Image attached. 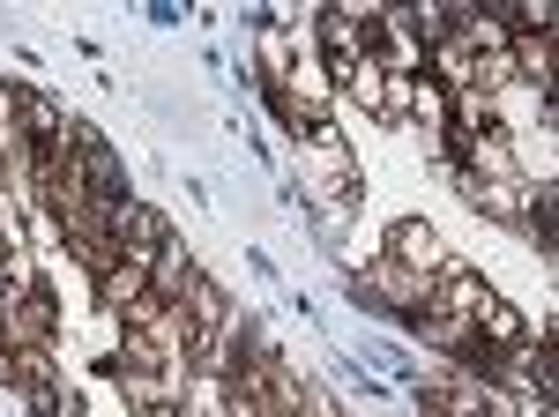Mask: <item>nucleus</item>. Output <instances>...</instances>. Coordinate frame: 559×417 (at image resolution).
I'll list each match as a JSON object with an SVG mask.
<instances>
[{"mask_svg": "<svg viewBox=\"0 0 559 417\" xmlns=\"http://www.w3.org/2000/svg\"><path fill=\"white\" fill-rule=\"evenodd\" d=\"M395 261H411V269H432V261H440L426 224H395Z\"/></svg>", "mask_w": 559, "mask_h": 417, "instance_id": "nucleus-1", "label": "nucleus"}]
</instances>
